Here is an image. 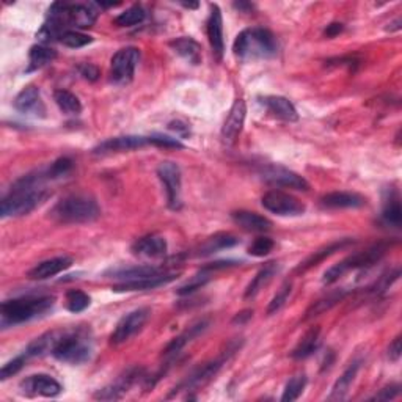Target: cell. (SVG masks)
<instances>
[{
    "label": "cell",
    "mask_w": 402,
    "mask_h": 402,
    "mask_svg": "<svg viewBox=\"0 0 402 402\" xmlns=\"http://www.w3.org/2000/svg\"><path fill=\"white\" fill-rule=\"evenodd\" d=\"M140 376V370H131L127 371L125 376L118 377V380L112 385H108L106 388H102L96 394H94V398L96 399H104V401H113V399H120L123 398V394L127 393L129 388L132 387V384L135 380L139 379Z\"/></svg>",
    "instance_id": "23"
},
{
    "label": "cell",
    "mask_w": 402,
    "mask_h": 402,
    "mask_svg": "<svg viewBox=\"0 0 402 402\" xmlns=\"http://www.w3.org/2000/svg\"><path fill=\"white\" fill-rule=\"evenodd\" d=\"M352 242H353L352 239H339V241H335L329 245H325V247H322V249H319L318 251H315V253L306 258L303 263H301V265H299V268L296 269V274H303V272L310 270L311 268H316L319 263H322L329 256L335 255L337 251L343 250L344 247L351 245Z\"/></svg>",
    "instance_id": "26"
},
{
    "label": "cell",
    "mask_w": 402,
    "mask_h": 402,
    "mask_svg": "<svg viewBox=\"0 0 402 402\" xmlns=\"http://www.w3.org/2000/svg\"><path fill=\"white\" fill-rule=\"evenodd\" d=\"M73 265V258L70 256H57V258H51V260H46L43 263L37 264L29 272V277L32 280H47V278H52L61 272L70 269Z\"/></svg>",
    "instance_id": "19"
},
{
    "label": "cell",
    "mask_w": 402,
    "mask_h": 402,
    "mask_svg": "<svg viewBox=\"0 0 402 402\" xmlns=\"http://www.w3.org/2000/svg\"><path fill=\"white\" fill-rule=\"evenodd\" d=\"M234 8L242 10V11H250V10H253V5L245 4V2H239V4H234Z\"/></svg>",
    "instance_id": "54"
},
{
    "label": "cell",
    "mask_w": 402,
    "mask_h": 402,
    "mask_svg": "<svg viewBox=\"0 0 402 402\" xmlns=\"http://www.w3.org/2000/svg\"><path fill=\"white\" fill-rule=\"evenodd\" d=\"M20 390L27 396H44L56 398L61 393V385L56 379L47 376V374H35V376L27 377L20 382Z\"/></svg>",
    "instance_id": "13"
},
{
    "label": "cell",
    "mask_w": 402,
    "mask_h": 402,
    "mask_svg": "<svg viewBox=\"0 0 402 402\" xmlns=\"http://www.w3.org/2000/svg\"><path fill=\"white\" fill-rule=\"evenodd\" d=\"M27 358H29V357H27V353L24 352L23 356L13 358L11 362L4 365L2 371H0V379L6 380V379H10V377H13V376H16V374L24 368V365H25V362H27Z\"/></svg>",
    "instance_id": "46"
},
{
    "label": "cell",
    "mask_w": 402,
    "mask_h": 402,
    "mask_svg": "<svg viewBox=\"0 0 402 402\" xmlns=\"http://www.w3.org/2000/svg\"><path fill=\"white\" fill-rule=\"evenodd\" d=\"M71 168H73V161L70 158H60L47 168V175H49L51 180H58L61 176L70 173Z\"/></svg>",
    "instance_id": "45"
},
{
    "label": "cell",
    "mask_w": 402,
    "mask_h": 402,
    "mask_svg": "<svg viewBox=\"0 0 402 402\" xmlns=\"http://www.w3.org/2000/svg\"><path fill=\"white\" fill-rule=\"evenodd\" d=\"M92 303V299L84 291L73 289L68 291L66 294V308L71 313H82L85 311Z\"/></svg>",
    "instance_id": "39"
},
{
    "label": "cell",
    "mask_w": 402,
    "mask_h": 402,
    "mask_svg": "<svg viewBox=\"0 0 402 402\" xmlns=\"http://www.w3.org/2000/svg\"><path fill=\"white\" fill-rule=\"evenodd\" d=\"M319 344H321V329H319V327H313L311 330L306 332L301 338V341L294 347L291 356L296 360H305L311 357L313 353L319 349Z\"/></svg>",
    "instance_id": "30"
},
{
    "label": "cell",
    "mask_w": 402,
    "mask_h": 402,
    "mask_svg": "<svg viewBox=\"0 0 402 402\" xmlns=\"http://www.w3.org/2000/svg\"><path fill=\"white\" fill-rule=\"evenodd\" d=\"M261 178L272 184V186H277V187H288V189H294V190H306L310 189V184L305 178H302L301 175H297L296 172H292V170L282 167V165H265L261 170Z\"/></svg>",
    "instance_id": "11"
},
{
    "label": "cell",
    "mask_w": 402,
    "mask_h": 402,
    "mask_svg": "<svg viewBox=\"0 0 402 402\" xmlns=\"http://www.w3.org/2000/svg\"><path fill=\"white\" fill-rule=\"evenodd\" d=\"M168 127L172 129V131H175L176 134L182 135V137H186L187 134H190L189 126L186 125V123H182V121H172V123H170V125H168Z\"/></svg>",
    "instance_id": "51"
},
{
    "label": "cell",
    "mask_w": 402,
    "mask_h": 402,
    "mask_svg": "<svg viewBox=\"0 0 402 402\" xmlns=\"http://www.w3.org/2000/svg\"><path fill=\"white\" fill-rule=\"evenodd\" d=\"M239 244V239L234 234L231 233H217L214 236L208 237L206 241L201 244V247L199 249V256H209L217 251L231 249L234 245Z\"/></svg>",
    "instance_id": "32"
},
{
    "label": "cell",
    "mask_w": 402,
    "mask_h": 402,
    "mask_svg": "<svg viewBox=\"0 0 402 402\" xmlns=\"http://www.w3.org/2000/svg\"><path fill=\"white\" fill-rule=\"evenodd\" d=\"M56 58H57V51H54L52 47L46 44L32 46L29 54V70L27 71L41 70L43 66L52 63Z\"/></svg>",
    "instance_id": "36"
},
{
    "label": "cell",
    "mask_w": 402,
    "mask_h": 402,
    "mask_svg": "<svg viewBox=\"0 0 402 402\" xmlns=\"http://www.w3.org/2000/svg\"><path fill=\"white\" fill-rule=\"evenodd\" d=\"M170 47L178 54L180 57L187 60L190 65H200L201 63V46L196 43L194 38L190 37H181L173 39L170 43Z\"/></svg>",
    "instance_id": "29"
},
{
    "label": "cell",
    "mask_w": 402,
    "mask_h": 402,
    "mask_svg": "<svg viewBox=\"0 0 402 402\" xmlns=\"http://www.w3.org/2000/svg\"><path fill=\"white\" fill-rule=\"evenodd\" d=\"M251 316H253V311H251V310L237 313V316L233 319V324H244V322H247Z\"/></svg>",
    "instance_id": "53"
},
{
    "label": "cell",
    "mask_w": 402,
    "mask_h": 402,
    "mask_svg": "<svg viewBox=\"0 0 402 402\" xmlns=\"http://www.w3.org/2000/svg\"><path fill=\"white\" fill-rule=\"evenodd\" d=\"M79 74L84 79H87L88 82H96L99 79V70L98 66H94L92 63H82L79 65Z\"/></svg>",
    "instance_id": "49"
},
{
    "label": "cell",
    "mask_w": 402,
    "mask_h": 402,
    "mask_svg": "<svg viewBox=\"0 0 402 402\" xmlns=\"http://www.w3.org/2000/svg\"><path fill=\"white\" fill-rule=\"evenodd\" d=\"M60 43L65 44L66 47H71V49H79V47L92 44L93 38L79 30H66L63 35L60 37Z\"/></svg>",
    "instance_id": "41"
},
{
    "label": "cell",
    "mask_w": 402,
    "mask_h": 402,
    "mask_svg": "<svg viewBox=\"0 0 402 402\" xmlns=\"http://www.w3.org/2000/svg\"><path fill=\"white\" fill-rule=\"evenodd\" d=\"M263 106L274 115V117L280 118L283 121H297L299 115L294 104L289 99H286L283 96H265L261 98Z\"/></svg>",
    "instance_id": "27"
},
{
    "label": "cell",
    "mask_w": 402,
    "mask_h": 402,
    "mask_svg": "<svg viewBox=\"0 0 402 402\" xmlns=\"http://www.w3.org/2000/svg\"><path fill=\"white\" fill-rule=\"evenodd\" d=\"M277 272H278V263L265 264L264 268L255 275L253 280L249 283L247 289H245L244 299H247V301H249V299H253V297H256L258 294H260L261 289H264L265 286H268L272 282V278L275 277Z\"/></svg>",
    "instance_id": "31"
},
{
    "label": "cell",
    "mask_w": 402,
    "mask_h": 402,
    "mask_svg": "<svg viewBox=\"0 0 402 402\" xmlns=\"http://www.w3.org/2000/svg\"><path fill=\"white\" fill-rule=\"evenodd\" d=\"M382 220L390 225V227L399 228L402 223V209H401V200L396 190H390L388 196L384 203L382 209Z\"/></svg>",
    "instance_id": "34"
},
{
    "label": "cell",
    "mask_w": 402,
    "mask_h": 402,
    "mask_svg": "<svg viewBox=\"0 0 402 402\" xmlns=\"http://www.w3.org/2000/svg\"><path fill=\"white\" fill-rule=\"evenodd\" d=\"M146 18V13L143 10L142 5H132L131 8H127L126 11H123L121 15L115 18V24L118 27H132L143 23Z\"/></svg>",
    "instance_id": "38"
},
{
    "label": "cell",
    "mask_w": 402,
    "mask_h": 402,
    "mask_svg": "<svg viewBox=\"0 0 402 402\" xmlns=\"http://www.w3.org/2000/svg\"><path fill=\"white\" fill-rule=\"evenodd\" d=\"M15 108L23 115L33 118H44L46 117V106L41 99V93L37 87L29 85L20 92L15 99Z\"/></svg>",
    "instance_id": "14"
},
{
    "label": "cell",
    "mask_w": 402,
    "mask_h": 402,
    "mask_svg": "<svg viewBox=\"0 0 402 402\" xmlns=\"http://www.w3.org/2000/svg\"><path fill=\"white\" fill-rule=\"evenodd\" d=\"M291 291H292V283L291 282H286L283 283V286L280 288V291L277 292L275 297L272 299L269 306H268V315L272 316V315H275L277 311H280L284 303L288 302V299L291 296Z\"/></svg>",
    "instance_id": "42"
},
{
    "label": "cell",
    "mask_w": 402,
    "mask_h": 402,
    "mask_svg": "<svg viewBox=\"0 0 402 402\" xmlns=\"http://www.w3.org/2000/svg\"><path fill=\"white\" fill-rule=\"evenodd\" d=\"M158 176L167 194L168 208L178 211L182 206L181 201V170L178 163L163 161L158 167Z\"/></svg>",
    "instance_id": "10"
},
{
    "label": "cell",
    "mask_w": 402,
    "mask_h": 402,
    "mask_svg": "<svg viewBox=\"0 0 402 402\" xmlns=\"http://www.w3.org/2000/svg\"><path fill=\"white\" fill-rule=\"evenodd\" d=\"M234 56L241 60L272 58L277 56L278 43L272 32L265 29H247L241 32L233 44Z\"/></svg>",
    "instance_id": "4"
},
{
    "label": "cell",
    "mask_w": 402,
    "mask_h": 402,
    "mask_svg": "<svg viewBox=\"0 0 402 402\" xmlns=\"http://www.w3.org/2000/svg\"><path fill=\"white\" fill-rule=\"evenodd\" d=\"M186 8H199V4H182Z\"/></svg>",
    "instance_id": "55"
},
{
    "label": "cell",
    "mask_w": 402,
    "mask_h": 402,
    "mask_svg": "<svg viewBox=\"0 0 402 402\" xmlns=\"http://www.w3.org/2000/svg\"><path fill=\"white\" fill-rule=\"evenodd\" d=\"M63 332H47L44 335H41L39 338L33 339V341L27 346V349L24 351L27 353V357H43L46 353H52L54 347L57 346L58 339Z\"/></svg>",
    "instance_id": "33"
},
{
    "label": "cell",
    "mask_w": 402,
    "mask_h": 402,
    "mask_svg": "<svg viewBox=\"0 0 402 402\" xmlns=\"http://www.w3.org/2000/svg\"><path fill=\"white\" fill-rule=\"evenodd\" d=\"M139 61L140 51L137 47H125L115 54L111 61V79L113 84L127 85L132 82Z\"/></svg>",
    "instance_id": "7"
},
{
    "label": "cell",
    "mask_w": 402,
    "mask_h": 402,
    "mask_svg": "<svg viewBox=\"0 0 402 402\" xmlns=\"http://www.w3.org/2000/svg\"><path fill=\"white\" fill-rule=\"evenodd\" d=\"M54 101L58 108L66 115H79L82 112V104L76 94L68 90H57L54 93Z\"/></svg>",
    "instance_id": "37"
},
{
    "label": "cell",
    "mask_w": 402,
    "mask_h": 402,
    "mask_svg": "<svg viewBox=\"0 0 402 402\" xmlns=\"http://www.w3.org/2000/svg\"><path fill=\"white\" fill-rule=\"evenodd\" d=\"M149 145V137H142V135H123V137L108 139L93 149L94 154H112V153H123L132 151Z\"/></svg>",
    "instance_id": "15"
},
{
    "label": "cell",
    "mask_w": 402,
    "mask_h": 402,
    "mask_svg": "<svg viewBox=\"0 0 402 402\" xmlns=\"http://www.w3.org/2000/svg\"><path fill=\"white\" fill-rule=\"evenodd\" d=\"M275 247V242L270 237H258L249 247V255L255 258H264L268 256Z\"/></svg>",
    "instance_id": "44"
},
{
    "label": "cell",
    "mask_w": 402,
    "mask_h": 402,
    "mask_svg": "<svg viewBox=\"0 0 402 402\" xmlns=\"http://www.w3.org/2000/svg\"><path fill=\"white\" fill-rule=\"evenodd\" d=\"M231 219L242 230L250 231V233H265L272 228V222L269 219L256 213H250V211H236L231 214Z\"/></svg>",
    "instance_id": "24"
},
{
    "label": "cell",
    "mask_w": 402,
    "mask_h": 402,
    "mask_svg": "<svg viewBox=\"0 0 402 402\" xmlns=\"http://www.w3.org/2000/svg\"><path fill=\"white\" fill-rule=\"evenodd\" d=\"M343 24H339V23H333L330 25H327V29H325V37H329V38H333V37H337L339 35V33L343 32Z\"/></svg>",
    "instance_id": "52"
},
{
    "label": "cell",
    "mask_w": 402,
    "mask_h": 402,
    "mask_svg": "<svg viewBox=\"0 0 402 402\" xmlns=\"http://www.w3.org/2000/svg\"><path fill=\"white\" fill-rule=\"evenodd\" d=\"M346 296V291L344 289H337V291H332L329 294L324 296L313 303L308 310L305 313V321H308V319L316 318L319 315H322V313L329 311L332 306H335L338 302H341Z\"/></svg>",
    "instance_id": "35"
},
{
    "label": "cell",
    "mask_w": 402,
    "mask_h": 402,
    "mask_svg": "<svg viewBox=\"0 0 402 402\" xmlns=\"http://www.w3.org/2000/svg\"><path fill=\"white\" fill-rule=\"evenodd\" d=\"M365 204V196L353 192H332L321 199V206L327 209H357Z\"/></svg>",
    "instance_id": "21"
},
{
    "label": "cell",
    "mask_w": 402,
    "mask_h": 402,
    "mask_svg": "<svg viewBox=\"0 0 402 402\" xmlns=\"http://www.w3.org/2000/svg\"><path fill=\"white\" fill-rule=\"evenodd\" d=\"M149 145L159 146V148H175V149H182L184 145L173 137H168V135H162V134H154L149 135Z\"/></svg>",
    "instance_id": "47"
},
{
    "label": "cell",
    "mask_w": 402,
    "mask_h": 402,
    "mask_svg": "<svg viewBox=\"0 0 402 402\" xmlns=\"http://www.w3.org/2000/svg\"><path fill=\"white\" fill-rule=\"evenodd\" d=\"M402 356V339L401 335L393 339V343L388 347V357H390L391 362H398Z\"/></svg>",
    "instance_id": "50"
},
{
    "label": "cell",
    "mask_w": 402,
    "mask_h": 402,
    "mask_svg": "<svg viewBox=\"0 0 402 402\" xmlns=\"http://www.w3.org/2000/svg\"><path fill=\"white\" fill-rule=\"evenodd\" d=\"M51 217L58 223H90L99 219L101 209L98 201L88 195H70L60 200L51 209Z\"/></svg>",
    "instance_id": "3"
},
{
    "label": "cell",
    "mask_w": 402,
    "mask_h": 402,
    "mask_svg": "<svg viewBox=\"0 0 402 402\" xmlns=\"http://www.w3.org/2000/svg\"><path fill=\"white\" fill-rule=\"evenodd\" d=\"M149 316H151V310L149 308H137L127 313L126 316H123L117 327H115V330L112 332L111 344L118 346L134 338L137 333L143 330V327L146 325Z\"/></svg>",
    "instance_id": "9"
},
{
    "label": "cell",
    "mask_w": 402,
    "mask_h": 402,
    "mask_svg": "<svg viewBox=\"0 0 402 402\" xmlns=\"http://www.w3.org/2000/svg\"><path fill=\"white\" fill-rule=\"evenodd\" d=\"M180 277V274H163L142 278V280H134V282H123L117 286H113L115 292H134V291H148V289H156L161 288V286H165L168 283H172L173 280Z\"/></svg>",
    "instance_id": "18"
},
{
    "label": "cell",
    "mask_w": 402,
    "mask_h": 402,
    "mask_svg": "<svg viewBox=\"0 0 402 402\" xmlns=\"http://www.w3.org/2000/svg\"><path fill=\"white\" fill-rule=\"evenodd\" d=\"M399 393H401V387L396 384H393V385H388V387L382 388V390H380L376 396H372L371 399L372 401H391L394 398H398Z\"/></svg>",
    "instance_id": "48"
},
{
    "label": "cell",
    "mask_w": 402,
    "mask_h": 402,
    "mask_svg": "<svg viewBox=\"0 0 402 402\" xmlns=\"http://www.w3.org/2000/svg\"><path fill=\"white\" fill-rule=\"evenodd\" d=\"M305 385H306L305 374H299V376H294L292 379H289V382L286 384V387H284V393L282 396V401L283 402L297 401L299 398H301V394L303 393Z\"/></svg>",
    "instance_id": "40"
},
{
    "label": "cell",
    "mask_w": 402,
    "mask_h": 402,
    "mask_svg": "<svg viewBox=\"0 0 402 402\" xmlns=\"http://www.w3.org/2000/svg\"><path fill=\"white\" fill-rule=\"evenodd\" d=\"M209 327V321H199L195 322L194 325H190L186 332H182L180 337H176L172 343H170L165 351H163V356L165 357H173V356H178V353L186 347L190 341H194L195 338H199L200 335H203L206 329Z\"/></svg>",
    "instance_id": "22"
},
{
    "label": "cell",
    "mask_w": 402,
    "mask_h": 402,
    "mask_svg": "<svg viewBox=\"0 0 402 402\" xmlns=\"http://www.w3.org/2000/svg\"><path fill=\"white\" fill-rule=\"evenodd\" d=\"M261 204L269 213L280 217H297L305 214L306 211V206L301 200L296 199L294 195L282 192V190H270L264 194Z\"/></svg>",
    "instance_id": "8"
},
{
    "label": "cell",
    "mask_w": 402,
    "mask_h": 402,
    "mask_svg": "<svg viewBox=\"0 0 402 402\" xmlns=\"http://www.w3.org/2000/svg\"><path fill=\"white\" fill-rule=\"evenodd\" d=\"M360 368H362V360H353V362L347 366V370L341 374V377L337 380L335 385L332 388V394L329 396L330 401H343L347 396V393H349Z\"/></svg>",
    "instance_id": "28"
},
{
    "label": "cell",
    "mask_w": 402,
    "mask_h": 402,
    "mask_svg": "<svg viewBox=\"0 0 402 402\" xmlns=\"http://www.w3.org/2000/svg\"><path fill=\"white\" fill-rule=\"evenodd\" d=\"M51 181L47 170H39L37 173L23 176L13 184L8 195L4 196L0 214L6 217H20L30 214L37 209L47 196L44 182Z\"/></svg>",
    "instance_id": "1"
},
{
    "label": "cell",
    "mask_w": 402,
    "mask_h": 402,
    "mask_svg": "<svg viewBox=\"0 0 402 402\" xmlns=\"http://www.w3.org/2000/svg\"><path fill=\"white\" fill-rule=\"evenodd\" d=\"M245 115H247V106H245L244 99H237L234 101L233 107L230 108V113L227 120L223 123L222 127V137L233 143L236 142V139L239 137L245 123Z\"/></svg>",
    "instance_id": "17"
},
{
    "label": "cell",
    "mask_w": 402,
    "mask_h": 402,
    "mask_svg": "<svg viewBox=\"0 0 402 402\" xmlns=\"http://www.w3.org/2000/svg\"><path fill=\"white\" fill-rule=\"evenodd\" d=\"M92 341L88 332L84 329L68 330L61 333L52 356L63 363L82 365L92 357Z\"/></svg>",
    "instance_id": "5"
},
{
    "label": "cell",
    "mask_w": 402,
    "mask_h": 402,
    "mask_svg": "<svg viewBox=\"0 0 402 402\" xmlns=\"http://www.w3.org/2000/svg\"><path fill=\"white\" fill-rule=\"evenodd\" d=\"M211 280V272L206 270H200V274H196L192 280L187 282L184 286L178 289V294L180 296H187V294H192L196 289H201L204 284Z\"/></svg>",
    "instance_id": "43"
},
{
    "label": "cell",
    "mask_w": 402,
    "mask_h": 402,
    "mask_svg": "<svg viewBox=\"0 0 402 402\" xmlns=\"http://www.w3.org/2000/svg\"><path fill=\"white\" fill-rule=\"evenodd\" d=\"M167 241L158 234H148L140 237L132 245L134 255L145 258H162L167 255Z\"/></svg>",
    "instance_id": "20"
},
{
    "label": "cell",
    "mask_w": 402,
    "mask_h": 402,
    "mask_svg": "<svg viewBox=\"0 0 402 402\" xmlns=\"http://www.w3.org/2000/svg\"><path fill=\"white\" fill-rule=\"evenodd\" d=\"M208 38L211 49L217 61H222L225 54V41H223V19L222 11L217 5H211V15L208 19Z\"/></svg>",
    "instance_id": "16"
},
{
    "label": "cell",
    "mask_w": 402,
    "mask_h": 402,
    "mask_svg": "<svg viewBox=\"0 0 402 402\" xmlns=\"http://www.w3.org/2000/svg\"><path fill=\"white\" fill-rule=\"evenodd\" d=\"M236 349H237V347H233V349H228L227 352L222 353V357L215 358V360H213V362H209L206 365L200 366L199 370H195L192 374H190V376H187V379L178 385V388H175V391L192 390V388H196V387H201L204 384H208L211 379H213L214 376H217V372L222 370L223 363L227 362L231 353L236 352Z\"/></svg>",
    "instance_id": "12"
},
{
    "label": "cell",
    "mask_w": 402,
    "mask_h": 402,
    "mask_svg": "<svg viewBox=\"0 0 402 402\" xmlns=\"http://www.w3.org/2000/svg\"><path fill=\"white\" fill-rule=\"evenodd\" d=\"M162 268H154V265H134V268H123V269H115L107 272L106 275L108 278H115V280L123 282H134V280H142V278L154 277L163 274Z\"/></svg>",
    "instance_id": "25"
},
{
    "label": "cell",
    "mask_w": 402,
    "mask_h": 402,
    "mask_svg": "<svg viewBox=\"0 0 402 402\" xmlns=\"http://www.w3.org/2000/svg\"><path fill=\"white\" fill-rule=\"evenodd\" d=\"M54 303H56V297L52 296L19 297L6 301L0 306L2 327L29 322L32 319L43 316L52 308Z\"/></svg>",
    "instance_id": "2"
},
{
    "label": "cell",
    "mask_w": 402,
    "mask_h": 402,
    "mask_svg": "<svg viewBox=\"0 0 402 402\" xmlns=\"http://www.w3.org/2000/svg\"><path fill=\"white\" fill-rule=\"evenodd\" d=\"M390 247H391L390 242H380V244L372 245V247H370L365 251H360V253L344 258L343 261H339L335 265H332V268L325 272L324 278H322V283L324 284H333L335 282H338L343 275H346L347 272L371 268V265H374L382 260Z\"/></svg>",
    "instance_id": "6"
}]
</instances>
